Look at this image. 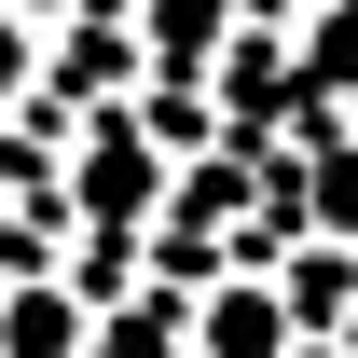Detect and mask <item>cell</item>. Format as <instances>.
<instances>
[{"label": "cell", "instance_id": "cell-2", "mask_svg": "<svg viewBox=\"0 0 358 358\" xmlns=\"http://www.w3.org/2000/svg\"><path fill=\"white\" fill-rule=\"evenodd\" d=\"M221 28H234V0H138V42H152V69H179V83H207Z\"/></svg>", "mask_w": 358, "mask_h": 358}, {"label": "cell", "instance_id": "cell-1", "mask_svg": "<svg viewBox=\"0 0 358 358\" xmlns=\"http://www.w3.org/2000/svg\"><path fill=\"white\" fill-rule=\"evenodd\" d=\"M69 193H83V221H152L166 207V138L138 124V110H110V124H83V152H69Z\"/></svg>", "mask_w": 358, "mask_h": 358}, {"label": "cell", "instance_id": "cell-4", "mask_svg": "<svg viewBox=\"0 0 358 358\" xmlns=\"http://www.w3.org/2000/svg\"><path fill=\"white\" fill-rule=\"evenodd\" d=\"M28 83H42V42H28V28H0V110H14Z\"/></svg>", "mask_w": 358, "mask_h": 358}, {"label": "cell", "instance_id": "cell-3", "mask_svg": "<svg viewBox=\"0 0 358 358\" xmlns=\"http://www.w3.org/2000/svg\"><path fill=\"white\" fill-rule=\"evenodd\" d=\"M303 234H358V152H331L317 166V207H289Z\"/></svg>", "mask_w": 358, "mask_h": 358}]
</instances>
